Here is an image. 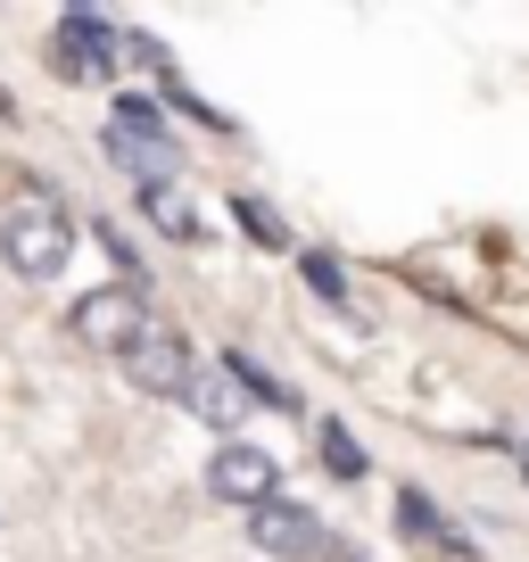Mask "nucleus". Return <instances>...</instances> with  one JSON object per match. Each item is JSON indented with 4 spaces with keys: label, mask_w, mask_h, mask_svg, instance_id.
<instances>
[{
    "label": "nucleus",
    "mask_w": 529,
    "mask_h": 562,
    "mask_svg": "<svg viewBox=\"0 0 529 562\" xmlns=\"http://www.w3.org/2000/svg\"><path fill=\"white\" fill-rule=\"evenodd\" d=\"M0 257H9V273H25V281L67 273V257H75V215L58 207L50 191H25L18 207L0 215Z\"/></svg>",
    "instance_id": "nucleus-1"
},
{
    "label": "nucleus",
    "mask_w": 529,
    "mask_h": 562,
    "mask_svg": "<svg viewBox=\"0 0 529 562\" xmlns=\"http://www.w3.org/2000/svg\"><path fill=\"white\" fill-rule=\"evenodd\" d=\"M108 158H116L124 175H142V191L175 182V140H166V124H158V108H149V100H133V91L116 100V124H108Z\"/></svg>",
    "instance_id": "nucleus-2"
},
{
    "label": "nucleus",
    "mask_w": 529,
    "mask_h": 562,
    "mask_svg": "<svg viewBox=\"0 0 529 562\" xmlns=\"http://www.w3.org/2000/svg\"><path fill=\"white\" fill-rule=\"evenodd\" d=\"M75 339L100 356H133L149 339V315H142V290L133 281H108V290H83L75 299Z\"/></svg>",
    "instance_id": "nucleus-3"
},
{
    "label": "nucleus",
    "mask_w": 529,
    "mask_h": 562,
    "mask_svg": "<svg viewBox=\"0 0 529 562\" xmlns=\"http://www.w3.org/2000/svg\"><path fill=\"white\" fill-rule=\"evenodd\" d=\"M207 488L224 496V505H273L282 496V463L264 456V447H248V439H224L215 447V463H207Z\"/></svg>",
    "instance_id": "nucleus-4"
},
{
    "label": "nucleus",
    "mask_w": 529,
    "mask_h": 562,
    "mask_svg": "<svg viewBox=\"0 0 529 562\" xmlns=\"http://www.w3.org/2000/svg\"><path fill=\"white\" fill-rule=\"evenodd\" d=\"M124 372H133V389H149V397H191V381H199V356H191V339H175V331H149L142 348L124 356Z\"/></svg>",
    "instance_id": "nucleus-5"
},
{
    "label": "nucleus",
    "mask_w": 529,
    "mask_h": 562,
    "mask_svg": "<svg viewBox=\"0 0 529 562\" xmlns=\"http://www.w3.org/2000/svg\"><path fill=\"white\" fill-rule=\"evenodd\" d=\"M50 67L67 75V83L108 75V67H116V25L91 18V9H67V18H58V42H50Z\"/></svg>",
    "instance_id": "nucleus-6"
},
{
    "label": "nucleus",
    "mask_w": 529,
    "mask_h": 562,
    "mask_svg": "<svg viewBox=\"0 0 529 562\" xmlns=\"http://www.w3.org/2000/svg\"><path fill=\"white\" fill-rule=\"evenodd\" d=\"M248 538H257L273 562H315L323 554V521L306 505H290V496H273V505L248 513Z\"/></svg>",
    "instance_id": "nucleus-7"
},
{
    "label": "nucleus",
    "mask_w": 529,
    "mask_h": 562,
    "mask_svg": "<svg viewBox=\"0 0 529 562\" xmlns=\"http://www.w3.org/2000/svg\"><path fill=\"white\" fill-rule=\"evenodd\" d=\"M182 405H191L199 422H215V430H232V422L248 414V397H240V381H232V372H199V381H191V397H182Z\"/></svg>",
    "instance_id": "nucleus-8"
},
{
    "label": "nucleus",
    "mask_w": 529,
    "mask_h": 562,
    "mask_svg": "<svg viewBox=\"0 0 529 562\" xmlns=\"http://www.w3.org/2000/svg\"><path fill=\"white\" fill-rule=\"evenodd\" d=\"M397 513H406V538H423V546H447V554H472V546H463L455 529L439 521V505H430L423 488H397Z\"/></svg>",
    "instance_id": "nucleus-9"
},
{
    "label": "nucleus",
    "mask_w": 529,
    "mask_h": 562,
    "mask_svg": "<svg viewBox=\"0 0 529 562\" xmlns=\"http://www.w3.org/2000/svg\"><path fill=\"white\" fill-rule=\"evenodd\" d=\"M142 215L166 232V240H199V207L175 191V182H158V191H142Z\"/></svg>",
    "instance_id": "nucleus-10"
},
{
    "label": "nucleus",
    "mask_w": 529,
    "mask_h": 562,
    "mask_svg": "<svg viewBox=\"0 0 529 562\" xmlns=\"http://www.w3.org/2000/svg\"><path fill=\"white\" fill-rule=\"evenodd\" d=\"M323 472L331 480H364V447H356L348 422H323Z\"/></svg>",
    "instance_id": "nucleus-11"
},
{
    "label": "nucleus",
    "mask_w": 529,
    "mask_h": 562,
    "mask_svg": "<svg viewBox=\"0 0 529 562\" xmlns=\"http://www.w3.org/2000/svg\"><path fill=\"white\" fill-rule=\"evenodd\" d=\"M232 215H240V232H248L257 248H290V224L264 207V199H248V191H240V199H232Z\"/></svg>",
    "instance_id": "nucleus-12"
},
{
    "label": "nucleus",
    "mask_w": 529,
    "mask_h": 562,
    "mask_svg": "<svg viewBox=\"0 0 529 562\" xmlns=\"http://www.w3.org/2000/svg\"><path fill=\"white\" fill-rule=\"evenodd\" d=\"M306 290H315V299H331V306H348V273H339V265L331 257H323V248H306Z\"/></svg>",
    "instance_id": "nucleus-13"
},
{
    "label": "nucleus",
    "mask_w": 529,
    "mask_h": 562,
    "mask_svg": "<svg viewBox=\"0 0 529 562\" xmlns=\"http://www.w3.org/2000/svg\"><path fill=\"white\" fill-rule=\"evenodd\" d=\"M521 472H529V447H521Z\"/></svg>",
    "instance_id": "nucleus-14"
}]
</instances>
